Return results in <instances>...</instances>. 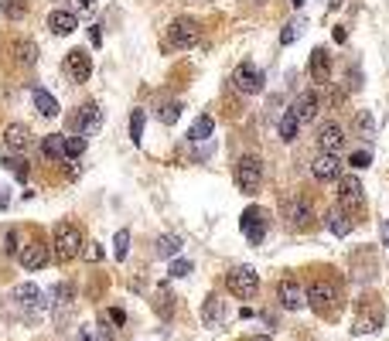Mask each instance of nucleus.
<instances>
[{"label":"nucleus","instance_id":"1","mask_svg":"<svg viewBox=\"0 0 389 341\" xmlns=\"http://www.w3.org/2000/svg\"><path fill=\"white\" fill-rule=\"evenodd\" d=\"M82 229L75 222H58L55 225V236H51V259L58 263H72L82 256Z\"/></svg>","mask_w":389,"mask_h":341},{"label":"nucleus","instance_id":"2","mask_svg":"<svg viewBox=\"0 0 389 341\" xmlns=\"http://www.w3.org/2000/svg\"><path fill=\"white\" fill-rule=\"evenodd\" d=\"M284 222H287L290 229H297V232H307L311 225H314V202L311 198H304V195H290V198H284Z\"/></svg>","mask_w":389,"mask_h":341},{"label":"nucleus","instance_id":"3","mask_svg":"<svg viewBox=\"0 0 389 341\" xmlns=\"http://www.w3.org/2000/svg\"><path fill=\"white\" fill-rule=\"evenodd\" d=\"M304 297H307V307H314L318 314H331L341 301V290L335 280H314V283L304 290Z\"/></svg>","mask_w":389,"mask_h":341},{"label":"nucleus","instance_id":"4","mask_svg":"<svg viewBox=\"0 0 389 341\" xmlns=\"http://www.w3.org/2000/svg\"><path fill=\"white\" fill-rule=\"evenodd\" d=\"M225 287L233 290V297H239V301H253L260 293V273L253 266H233L225 273Z\"/></svg>","mask_w":389,"mask_h":341},{"label":"nucleus","instance_id":"5","mask_svg":"<svg viewBox=\"0 0 389 341\" xmlns=\"http://www.w3.org/2000/svg\"><path fill=\"white\" fill-rule=\"evenodd\" d=\"M168 41H171V48H178V51L195 48L202 41V24L195 17H178V21H171Z\"/></svg>","mask_w":389,"mask_h":341},{"label":"nucleus","instance_id":"6","mask_svg":"<svg viewBox=\"0 0 389 341\" xmlns=\"http://www.w3.org/2000/svg\"><path fill=\"white\" fill-rule=\"evenodd\" d=\"M236 185L243 195H256L260 185H263V161L256 157V153H246V157H239L236 164Z\"/></svg>","mask_w":389,"mask_h":341},{"label":"nucleus","instance_id":"7","mask_svg":"<svg viewBox=\"0 0 389 341\" xmlns=\"http://www.w3.org/2000/svg\"><path fill=\"white\" fill-rule=\"evenodd\" d=\"M102 126V113L96 102H85V106H79L75 113H72V119H68V130L79 136H96Z\"/></svg>","mask_w":389,"mask_h":341},{"label":"nucleus","instance_id":"8","mask_svg":"<svg viewBox=\"0 0 389 341\" xmlns=\"http://www.w3.org/2000/svg\"><path fill=\"white\" fill-rule=\"evenodd\" d=\"M17 259H21L24 270H45V266L51 263V242H45V239H31V242H24V246L17 249Z\"/></svg>","mask_w":389,"mask_h":341},{"label":"nucleus","instance_id":"9","mask_svg":"<svg viewBox=\"0 0 389 341\" xmlns=\"http://www.w3.org/2000/svg\"><path fill=\"white\" fill-rule=\"evenodd\" d=\"M339 205L345 212H362L366 205V188L358 181L356 174H341L339 178Z\"/></svg>","mask_w":389,"mask_h":341},{"label":"nucleus","instance_id":"10","mask_svg":"<svg viewBox=\"0 0 389 341\" xmlns=\"http://www.w3.org/2000/svg\"><path fill=\"white\" fill-rule=\"evenodd\" d=\"M14 304L21 310H28V314H41V310H48V293L41 287H34V283H17Z\"/></svg>","mask_w":389,"mask_h":341},{"label":"nucleus","instance_id":"11","mask_svg":"<svg viewBox=\"0 0 389 341\" xmlns=\"http://www.w3.org/2000/svg\"><path fill=\"white\" fill-rule=\"evenodd\" d=\"M239 229H243V236L250 239L253 246H260L263 239H267V212L263 208H246L243 212V219H239Z\"/></svg>","mask_w":389,"mask_h":341},{"label":"nucleus","instance_id":"12","mask_svg":"<svg viewBox=\"0 0 389 341\" xmlns=\"http://www.w3.org/2000/svg\"><path fill=\"white\" fill-rule=\"evenodd\" d=\"M233 85H236L243 96H256V92L263 89V72H260L253 62H243V65H236V72H233Z\"/></svg>","mask_w":389,"mask_h":341},{"label":"nucleus","instance_id":"13","mask_svg":"<svg viewBox=\"0 0 389 341\" xmlns=\"http://www.w3.org/2000/svg\"><path fill=\"white\" fill-rule=\"evenodd\" d=\"M65 75L72 79V82H89V75H92V58H89V51L75 48L65 55Z\"/></svg>","mask_w":389,"mask_h":341},{"label":"nucleus","instance_id":"14","mask_svg":"<svg viewBox=\"0 0 389 341\" xmlns=\"http://www.w3.org/2000/svg\"><path fill=\"white\" fill-rule=\"evenodd\" d=\"M277 301H280V307H287V310H301V307H307L304 287H301L297 280H280V283H277Z\"/></svg>","mask_w":389,"mask_h":341},{"label":"nucleus","instance_id":"15","mask_svg":"<svg viewBox=\"0 0 389 341\" xmlns=\"http://www.w3.org/2000/svg\"><path fill=\"white\" fill-rule=\"evenodd\" d=\"M311 174H314L318 181H339L341 178L339 153H318V157L311 161Z\"/></svg>","mask_w":389,"mask_h":341},{"label":"nucleus","instance_id":"16","mask_svg":"<svg viewBox=\"0 0 389 341\" xmlns=\"http://www.w3.org/2000/svg\"><path fill=\"white\" fill-rule=\"evenodd\" d=\"M345 130H341V123H324L321 130H318V147H321V153H341V147H345Z\"/></svg>","mask_w":389,"mask_h":341},{"label":"nucleus","instance_id":"17","mask_svg":"<svg viewBox=\"0 0 389 341\" xmlns=\"http://www.w3.org/2000/svg\"><path fill=\"white\" fill-rule=\"evenodd\" d=\"M307 72H311V82H314V85H324L328 79H331V55H328V48H314V51H311Z\"/></svg>","mask_w":389,"mask_h":341},{"label":"nucleus","instance_id":"18","mask_svg":"<svg viewBox=\"0 0 389 341\" xmlns=\"http://www.w3.org/2000/svg\"><path fill=\"white\" fill-rule=\"evenodd\" d=\"M0 140H4V147H7V151L21 153L28 144H31V134H28V126H24V123H7Z\"/></svg>","mask_w":389,"mask_h":341},{"label":"nucleus","instance_id":"19","mask_svg":"<svg viewBox=\"0 0 389 341\" xmlns=\"http://www.w3.org/2000/svg\"><path fill=\"white\" fill-rule=\"evenodd\" d=\"M48 28H51V34L65 38V34H72L75 28H79V17H75V11H51V14H48Z\"/></svg>","mask_w":389,"mask_h":341},{"label":"nucleus","instance_id":"20","mask_svg":"<svg viewBox=\"0 0 389 341\" xmlns=\"http://www.w3.org/2000/svg\"><path fill=\"white\" fill-rule=\"evenodd\" d=\"M294 113H297L301 123H314V117L321 113V96H318V92H304V96L297 99V106H294Z\"/></svg>","mask_w":389,"mask_h":341},{"label":"nucleus","instance_id":"21","mask_svg":"<svg viewBox=\"0 0 389 341\" xmlns=\"http://www.w3.org/2000/svg\"><path fill=\"white\" fill-rule=\"evenodd\" d=\"M324 219H328V229H331V236H339V239L348 236V232H352V225H356V222H352V215H348L341 205H339V208H331Z\"/></svg>","mask_w":389,"mask_h":341},{"label":"nucleus","instance_id":"22","mask_svg":"<svg viewBox=\"0 0 389 341\" xmlns=\"http://www.w3.org/2000/svg\"><path fill=\"white\" fill-rule=\"evenodd\" d=\"M11 55H14L17 65L31 68L34 62H38V45H34V41H28V38H21V41H14V45H11Z\"/></svg>","mask_w":389,"mask_h":341},{"label":"nucleus","instance_id":"23","mask_svg":"<svg viewBox=\"0 0 389 341\" xmlns=\"http://www.w3.org/2000/svg\"><path fill=\"white\" fill-rule=\"evenodd\" d=\"M41 153H45V161H65V136L62 134H48L41 136Z\"/></svg>","mask_w":389,"mask_h":341},{"label":"nucleus","instance_id":"24","mask_svg":"<svg viewBox=\"0 0 389 341\" xmlns=\"http://www.w3.org/2000/svg\"><path fill=\"white\" fill-rule=\"evenodd\" d=\"M31 96H34V106H38L41 117H48V119L58 117V102H55V96H51L48 89H34Z\"/></svg>","mask_w":389,"mask_h":341},{"label":"nucleus","instance_id":"25","mask_svg":"<svg viewBox=\"0 0 389 341\" xmlns=\"http://www.w3.org/2000/svg\"><path fill=\"white\" fill-rule=\"evenodd\" d=\"M212 130H215V119L208 117V113H202V117L191 123V130H188V140L202 144V140H208V136H212Z\"/></svg>","mask_w":389,"mask_h":341},{"label":"nucleus","instance_id":"26","mask_svg":"<svg viewBox=\"0 0 389 341\" xmlns=\"http://www.w3.org/2000/svg\"><path fill=\"white\" fill-rule=\"evenodd\" d=\"M181 113H185V106H181L178 99H168V102L157 106V119H161L164 126H174V123L181 119Z\"/></svg>","mask_w":389,"mask_h":341},{"label":"nucleus","instance_id":"27","mask_svg":"<svg viewBox=\"0 0 389 341\" xmlns=\"http://www.w3.org/2000/svg\"><path fill=\"white\" fill-rule=\"evenodd\" d=\"M297 126H301L297 113H294V109H287V113L280 117V123H277V130H280V140H284V144H290V140L297 136Z\"/></svg>","mask_w":389,"mask_h":341},{"label":"nucleus","instance_id":"28","mask_svg":"<svg viewBox=\"0 0 389 341\" xmlns=\"http://www.w3.org/2000/svg\"><path fill=\"white\" fill-rule=\"evenodd\" d=\"M202 318H205V328H219V324H222V301L215 297V293H212V297L205 301Z\"/></svg>","mask_w":389,"mask_h":341},{"label":"nucleus","instance_id":"29","mask_svg":"<svg viewBox=\"0 0 389 341\" xmlns=\"http://www.w3.org/2000/svg\"><path fill=\"white\" fill-rule=\"evenodd\" d=\"M181 236H161L157 239V256H164V259H174V256L181 253Z\"/></svg>","mask_w":389,"mask_h":341},{"label":"nucleus","instance_id":"30","mask_svg":"<svg viewBox=\"0 0 389 341\" xmlns=\"http://www.w3.org/2000/svg\"><path fill=\"white\" fill-rule=\"evenodd\" d=\"M4 168L11 170L17 181H24V178H28V161H24L21 153H7V157H4Z\"/></svg>","mask_w":389,"mask_h":341},{"label":"nucleus","instance_id":"31","mask_svg":"<svg viewBox=\"0 0 389 341\" xmlns=\"http://www.w3.org/2000/svg\"><path fill=\"white\" fill-rule=\"evenodd\" d=\"M379 324H383V307H375L369 318H358V321H356V335H369V331H375Z\"/></svg>","mask_w":389,"mask_h":341},{"label":"nucleus","instance_id":"32","mask_svg":"<svg viewBox=\"0 0 389 341\" xmlns=\"http://www.w3.org/2000/svg\"><path fill=\"white\" fill-rule=\"evenodd\" d=\"M82 153H85V136H79V134L65 136V161H75Z\"/></svg>","mask_w":389,"mask_h":341},{"label":"nucleus","instance_id":"33","mask_svg":"<svg viewBox=\"0 0 389 341\" xmlns=\"http://www.w3.org/2000/svg\"><path fill=\"white\" fill-rule=\"evenodd\" d=\"M301 34H304V21H301V17H297V21H290L287 28H284V31H280V45H294V41H297V38H301Z\"/></svg>","mask_w":389,"mask_h":341},{"label":"nucleus","instance_id":"34","mask_svg":"<svg viewBox=\"0 0 389 341\" xmlns=\"http://www.w3.org/2000/svg\"><path fill=\"white\" fill-rule=\"evenodd\" d=\"M24 11H28V4H24V0H4V4H0V14H4V17H17V21H21Z\"/></svg>","mask_w":389,"mask_h":341},{"label":"nucleus","instance_id":"35","mask_svg":"<svg viewBox=\"0 0 389 341\" xmlns=\"http://www.w3.org/2000/svg\"><path fill=\"white\" fill-rule=\"evenodd\" d=\"M130 140L134 144L144 140V109H134V117H130Z\"/></svg>","mask_w":389,"mask_h":341},{"label":"nucleus","instance_id":"36","mask_svg":"<svg viewBox=\"0 0 389 341\" xmlns=\"http://www.w3.org/2000/svg\"><path fill=\"white\" fill-rule=\"evenodd\" d=\"M113 253H117V259H123V256L130 253V232H127V229L117 232V249H113Z\"/></svg>","mask_w":389,"mask_h":341},{"label":"nucleus","instance_id":"37","mask_svg":"<svg viewBox=\"0 0 389 341\" xmlns=\"http://www.w3.org/2000/svg\"><path fill=\"white\" fill-rule=\"evenodd\" d=\"M157 314H161V318H171V293L168 290H161V293H157Z\"/></svg>","mask_w":389,"mask_h":341},{"label":"nucleus","instance_id":"38","mask_svg":"<svg viewBox=\"0 0 389 341\" xmlns=\"http://www.w3.org/2000/svg\"><path fill=\"white\" fill-rule=\"evenodd\" d=\"M348 164H352V168H369V164H373V153H369V151H356L352 157H348Z\"/></svg>","mask_w":389,"mask_h":341},{"label":"nucleus","instance_id":"39","mask_svg":"<svg viewBox=\"0 0 389 341\" xmlns=\"http://www.w3.org/2000/svg\"><path fill=\"white\" fill-rule=\"evenodd\" d=\"M168 273L174 276V280H178V276H188V273H191V263H188V259H174Z\"/></svg>","mask_w":389,"mask_h":341},{"label":"nucleus","instance_id":"40","mask_svg":"<svg viewBox=\"0 0 389 341\" xmlns=\"http://www.w3.org/2000/svg\"><path fill=\"white\" fill-rule=\"evenodd\" d=\"M82 253H85L89 263H100V259H102V246H100V242H89V246H82Z\"/></svg>","mask_w":389,"mask_h":341},{"label":"nucleus","instance_id":"41","mask_svg":"<svg viewBox=\"0 0 389 341\" xmlns=\"http://www.w3.org/2000/svg\"><path fill=\"white\" fill-rule=\"evenodd\" d=\"M358 130L366 136H373V130H375V123H373V113H358Z\"/></svg>","mask_w":389,"mask_h":341},{"label":"nucleus","instance_id":"42","mask_svg":"<svg viewBox=\"0 0 389 341\" xmlns=\"http://www.w3.org/2000/svg\"><path fill=\"white\" fill-rule=\"evenodd\" d=\"M4 242H7V246H4V253H17V249H21V246H17V232H14V229H7V232H4Z\"/></svg>","mask_w":389,"mask_h":341},{"label":"nucleus","instance_id":"43","mask_svg":"<svg viewBox=\"0 0 389 341\" xmlns=\"http://www.w3.org/2000/svg\"><path fill=\"white\" fill-rule=\"evenodd\" d=\"M75 341H102L92 328H79V335H75Z\"/></svg>","mask_w":389,"mask_h":341},{"label":"nucleus","instance_id":"44","mask_svg":"<svg viewBox=\"0 0 389 341\" xmlns=\"http://www.w3.org/2000/svg\"><path fill=\"white\" fill-rule=\"evenodd\" d=\"M72 4V11H92L96 7V0H68Z\"/></svg>","mask_w":389,"mask_h":341},{"label":"nucleus","instance_id":"45","mask_svg":"<svg viewBox=\"0 0 389 341\" xmlns=\"http://www.w3.org/2000/svg\"><path fill=\"white\" fill-rule=\"evenodd\" d=\"M110 321H113V324H119V328H123V324H127V314H123L119 307H113V310H110Z\"/></svg>","mask_w":389,"mask_h":341},{"label":"nucleus","instance_id":"46","mask_svg":"<svg viewBox=\"0 0 389 341\" xmlns=\"http://www.w3.org/2000/svg\"><path fill=\"white\" fill-rule=\"evenodd\" d=\"M89 38H92V45H96V48L102 45V31H100V28H92V31H89Z\"/></svg>","mask_w":389,"mask_h":341},{"label":"nucleus","instance_id":"47","mask_svg":"<svg viewBox=\"0 0 389 341\" xmlns=\"http://www.w3.org/2000/svg\"><path fill=\"white\" fill-rule=\"evenodd\" d=\"M379 236H383V246H389V222H383V225H379Z\"/></svg>","mask_w":389,"mask_h":341},{"label":"nucleus","instance_id":"48","mask_svg":"<svg viewBox=\"0 0 389 341\" xmlns=\"http://www.w3.org/2000/svg\"><path fill=\"white\" fill-rule=\"evenodd\" d=\"M246 341H270V338H263V335H256V338H246Z\"/></svg>","mask_w":389,"mask_h":341}]
</instances>
